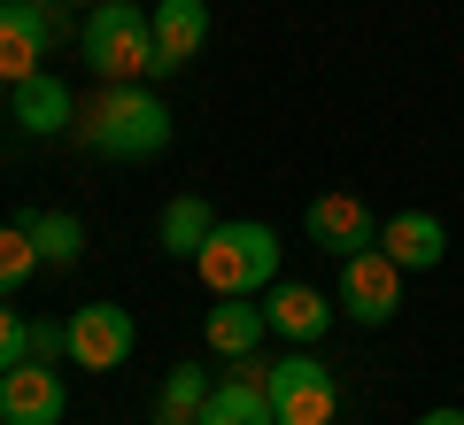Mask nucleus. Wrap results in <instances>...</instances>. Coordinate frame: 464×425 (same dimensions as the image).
Masks as SVG:
<instances>
[{
  "instance_id": "1",
  "label": "nucleus",
  "mask_w": 464,
  "mask_h": 425,
  "mask_svg": "<svg viewBox=\"0 0 464 425\" xmlns=\"http://www.w3.org/2000/svg\"><path fill=\"white\" fill-rule=\"evenodd\" d=\"M170 101L155 93L148 78H124V85H101L93 101L78 109V140L109 163H148V155L170 148Z\"/></svg>"
},
{
  "instance_id": "2",
  "label": "nucleus",
  "mask_w": 464,
  "mask_h": 425,
  "mask_svg": "<svg viewBox=\"0 0 464 425\" xmlns=\"http://www.w3.org/2000/svg\"><path fill=\"white\" fill-rule=\"evenodd\" d=\"M78 47H85V63H93L101 85H124V78H148V85H155V78H163L148 0H101V8H85Z\"/></svg>"
},
{
  "instance_id": "3",
  "label": "nucleus",
  "mask_w": 464,
  "mask_h": 425,
  "mask_svg": "<svg viewBox=\"0 0 464 425\" xmlns=\"http://www.w3.org/2000/svg\"><path fill=\"white\" fill-rule=\"evenodd\" d=\"M279 232L271 225H256V217H217V232L201 240V256H194V271H201V286L209 295H271L279 286Z\"/></svg>"
},
{
  "instance_id": "4",
  "label": "nucleus",
  "mask_w": 464,
  "mask_h": 425,
  "mask_svg": "<svg viewBox=\"0 0 464 425\" xmlns=\"http://www.w3.org/2000/svg\"><path fill=\"white\" fill-rule=\"evenodd\" d=\"M264 387H271V418L279 425H333V410H341V379H333L310 348L279 356Z\"/></svg>"
},
{
  "instance_id": "5",
  "label": "nucleus",
  "mask_w": 464,
  "mask_h": 425,
  "mask_svg": "<svg viewBox=\"0 0 464 425\" xmlns=\"http://www.w3.org/2000/svg\"><path fill=\"white\" fill-rule=\"evenodd\" d=\"M70 24L54 16V0H0V85H24L47 70V47Z\"/></svg>"
},
{
  "instance_id": "6",
  "label": "nucleus",
  "mask_w": 464,
  "mask_h": 425,
  "mask_svg": "<svg viewBox=\"0 0 464 425\" xmlns=\"http://www.w3.org/2000/svg\"><path fill=\"white\" fill-rule=\"evenodd\" d=\"M63 333H70V363H78V372H124L132 348H140L132 310H116V302H85V310H70Z\"/></svg>"
},
{
  "instance_id": "7",
  "label": "nucleus",
  "mask_w": 464,
  "mask_h": 425,
  "mask_svg": "<svg viewBox=\"0 0 464 425\" xmlns=\"http://www.w3.org/2000/svg\"><path fill=\"white\" fill-rule=\"evenodd\" d=\"M341 317H356V325H387V317L402 310V263L387 256V247H364V256L341 263Z\"/></svg>"
},
{
  "instance_id": "8",
  "label": "nucleus",
  "mask_w": 464,
  "mask_h": 425,
  "mask_svg": "<svg viewBox=\"0 0 464 425\" xmlns=\"http://www.w3.org/2000/svg\"><path fill=\"white\" fill-rule=\"evenodd\" d=\"M63 410H70V387L54 363L24 356L16 372H0V425H63Z\"/></svg>"
},
{
  "instance_id": "9",
  "label": "nucleus",
  "mask_w": 464,
  "mask_h": 425,
  "mask_svg": "<svg viewBox=\"0 0 464 425\" xmlns=\"http://www.w3.org/2000/svg\"><path fill=\"white\" fill-rule=\"evenodd\" d=\"M302 232H310V247H325V256H364V247H380V217L364 209L356 194H317L310 209H302Z\"/></svg>"
},
{
  "instance_id": "10",
  "label": "nucleus",
  "mask_w": 464,
  "mask_h": 425,
  "mask_svg": "<svg viewBox=\"0 0 464 425\" xmlns=\"http://www.w3.org/2000/svg\"><path fill=\"white\" fill-rule=\"evenodd\" d=\"M271 363L264 356H232V372L209 387V402H201V425H279L271 418Z\"/></svg>"
},
{
  "instance_id": "11",
  "label": "nucleus",
  "mask_w": 464,
  "mask_h": 425,
  "mask_svg": "<svg viewBox=\"0 0 464 425\" xmlns=\"http://www.w3.org/2000/svg\"><path fill=\"white\" fill-rule=\"evenodd\" d=\"M264 333H271V317H264V295H217V310L201 317V341H209V356H256L264 348Z\"/></svg>"
},
{
  "instance_id": "12",
  "label": "nucleus",
  "mask_w": 464,
  "mask_h": 425,
  "mask_svg": "<svg viewBox=\"0 0 464 425\" xmlns=\"http://www.w3.org/2000/svg\"><path fill=\"white\" fill-rule=\"evenodd\" d=\"M155 54H163V78H179L201 47H209V0H155Z\"/></svg>"
},
{
  "instance_id": "13",
  "label": "nucleus",
  "mask_w": 464,
  "mask_h": 425,
  "mask_svg": "<svg viewBox=\"0 0 464 425\" xmlns=\"http://www.w3.org/2000/svg\"><path fill=\"white\" fill-rule=\"evenodd\" d=\"M333 310H341V302H325L317 286H295V278H279V286L264 295V317H271V333H279V341H295V348L325 341Z\"/></svg>"
},
{
  "instance_id": "14",
  "label": "nucleus",
  "mask_w": 464,
  "mask_h": 425,
  "mask_svg": "<svg viewBox=\"0 0 464 425\" xmlns=\"http://www.w3.org/2000/svg\"><path fill=\"white\" fill-rule=\"evenodd\" d=\"M380 247L402 263V271H433V263L449 256V225H441L433 209H395V217L380 225Z\"/></svg>"
},
{
  "instance_id": "15",
  "label": "nucleus",
  "mask_w": 464,
  "mask_h": 425,
  "mask_svg": "<svg viewBox=\"0 0 464 425\" xmlns=\"http://www.w3.org/2000/svg\"><path fill=\"white\" fill-rule=\"evenodd\" d=\"M16 124L32 131V140H54V131L78 124V93H70L54 70H39V78H24V85H16Z\"/></svg>"
},
{
  "instance_id": "16",
  "label": "nucleus",
  "mask_w": 464,
  "mask_h": 425,
  "mask_svg": "<svg viewBox=\"0 0 464 425\" xmlns=\"http://www.w3.org/2000/svg\"><path fill=\"white\" fill-rule=\"evenodd\" d=\"M209 232H217V217H209V201H201V194H170V201H163V225H155V240H163V256L194 263Z\"/></svg>"
},
{
  "instance_id": "17",
  "label": "nucleus",
  "mask_w": 464,
  "mask_h": 425,
  "mask_svg": "<svg viewBox=\"0 0 464 425\" xmlns=\"http://www.w3.org/2000/svg\"><path fill=\"white\" fill-rule=\"evenodd\" d=\"M16 225L32 232V247H39V263H47V271H70V263L85 256V225H78L70 209H24Z\"/></svg>"
},
{
  "instance_id": "18",
  "label": "nucleus",
  "mask_w": 464,
  "mask_h": 425,
  "mask_svg": "<svg viewBox=\"0 0 464 425\" xmlns=\"http://www.w3.org/2000/svg\"><path fill=\"white\" fill-rule=\"evenodd\" d=\"M217 379H201V363H170L163 394H155V425H201V402H209Z\"/></svg>"
},
{
  "instance_id": "19",
  "label": "nucleus",
  "mask_w": 464,
  "mask_h": 425,
  "mask_svg": "<svg viewBox=\"0 0 464 425\" xmlns=\"http://www.w3.org/2000/svg\"><path fill=\"white\" fill-rule=\"evenodd\" d=\"M32 271H47L39 247H32V232H24V225H0V302H16V286Z\"/></svg>"
},
{
  "instance_id": "20",
  "label": "nucleus",
  "mask_w": 464,
  "mask_h": 425,
  "mask_svg": "<svg viewBox=\"0 0 464 425\" xmlns=\"http://www.w3.org/2000/svg\"><path fill=\"white\" fill-rule=\"evenodd\" d=\"M24 356H32V325H24V317L0 302V372H16Z\"/></svg>"
},
{
  "instance_id": "21",
  "label": "nucleus",
  "mask_w": 464,
  "mask_h": 425,
  "mask_svg": "<svg viewBox=\"0 0 464 425\" xmlns=\"http://www.w3.org/2000/svg\"><path fill=\"white\" fill-rule=\"evenodd\" d=\"M32 356H39V363H63V356H70V333H63V325H32Z\"/></svg>"
},
{
  "instance_id": "22",
  "label": "nucleus",
  "mask_w": 464,
  "mask_h": 425,
  "mask_svg": "<svg viewBox=\"0 0 464 425\" xmlns=\"http://www.w3.org/2000/svg\"><path fill=\"white\" fill-rule=\"evenodd\" d=\"M418 425H464V410H449V402H441V410H426Z\"/></svg>"
},
{
  "instance_id": "23",
  "label": "nucleus",
  "mask_w": 464,
  "mask_h": 425,
  "mask_svg": "<svg viewBox=\"0 0 464 425\" xmlns=\"http://www.w3.org/2000/svg\"><path fill=\"white\" fill-rule=\"evenodd\" d=\"M54 8H101V0H54Z\"/></svg>"
},
{
  "instance_id": "24",
  "label": "nucleus",
  "mask_w": 464,
  "mask_h": 425,
  "mask_svg": "<svg viewBox=\"0 0 464 425\" xmlns=\"http://www.w3.org/2000/svg\"><path fill=\"white\" fill-rule=\"evenodd\" d=\"M148 8H155V0H148Z\"/></svg>"
}]
</instances>
